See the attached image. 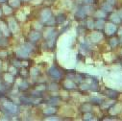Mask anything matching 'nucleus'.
Here are the masks:
<instances>
[{
	"instance_id": "nucleus-30",
	"label": "nucleus",
	"mask_w": 122,
	"mask_h": 121,
	"mask_svg": "<svg viewBox=\"0 0 122 121\" xmlns=\"http://www.w3.org/2000/svg\"><path fill=\"white\" fill-rule=\"evenodd\" d=\"M4 1H6V0H0V3H2V2H4Z\"/></svg>"
},
{
	"instance_id": "nucleus-8",
	"label": "nucleus",
	"mask_w": 122,
	"mask_h": 121,
	"mask_svg": "<svg viewBox=\"0 0 122 121\" xmlns=\"http://www.w3.org/2000/svg\"><path fill=\"white\" fill-rule=\"evenodd\" d=\"M111 18H112V21H114L115 23H119V22L121 21V18L118 16V15H117V14H113V15H112V17H111Z\"/></svg>"
},
{
	"instance_id": "nucleus-24",
	"label": "nucleus",
	"mask_w": 122,
	"mask_h": 121,
	"mask_svg": "<svg viewBox=\"0 0 122 121\" xmlns=\"http://www.w3.org/2000/svg\"><path fill=\"white\" fill-rule=\"evenodd\" d=\"M27 86H28V85H27L26 83H23V84L21 85V87H20V88H21V89H26V88H27Z\"/></svg>"
},
{
	"instance_id": "nucleus-27",
	"label": "nucleus",
	"mask_w": 122,
	"mask_h": 121,
	"mask_svg": "<svg viewBox=\"0 0 122 121\" xmlns=\"http://www.w3.org/2000/svg\"><path fill=\"white\" fill-rule=\"evenodd\" d=\"M85 2H86V4H90V3L93 2V0H85Z\"/></svg>"
},
{
	"instance_id": "nucleus-1",
	"label": "nucleus",
	"mask_w": 122,
	"mask_h": 121,
	"mask_svg": "<svg viewBox=\"0 0 122 121\" xmlns=\"http://www.w3.org/2000/svg\"><path fill=\"white\" fill-rule=\"evenodd\" d=\"M4 109L6 111H8L9 112H12V113H15L16 111H17V107L15 105H14L13 103H11V102L5 103L4 104Z\"/></svg>"
},
{
	"instance_id": "nucleus-22",
	"label": "nucleus",
	"mask_w": 122,
	"mask_h": 121,
	"mask_svg": "<svg viewBox=\"0 0 122 121\" xmlns=\"http://www.w3.org/2000/svg\"><path fill=\"white\" fill-rule=\"evenodd\" d=\"M96 15H97L98 17H101V16H105V13H104V12H101V11H99V12L96 14Z\"/></svg>"
},
{
	"instance_id": "nucleus-20",
	"label": "nucleus",
	"mask_w": 122,
	"mask_h": 121,
	"mask_svg": "<svg viewBox=\"0 0 122 121\" xmlns=\"http://www.w3.org/2000/svg\"><path fill=\"white\" fill-rule=\"evenodd\" d=\"M117 40L116 39H112V40H111V44H112V46H115L116 44H117Z\"/></svg>"
},
{
	"instance_id": "nucleus-9",
	"label": "nucleus",
	"mask_w": 122,
	"mask_h": 121,
	"mask_svg": "<svg viewBox=\"0 0 122 121\" xmlns=\"http://www.w3.org/2000/svg\"><path fill=\"white\" fill-rule=\"evenodd\" d=\"M107 93H108L107 95L110 96L111 98H115L117 96V92L116 91H113V90H108Z\"/></svg>"
},
{
	"instance_id": "nucleus-4",
	"label": "nucleus",
	"mask_w": 122,
	"mask_h": 121,
	"mask_svg": "<svg viewBox=\"0 0 122 121\" xmlns=\"http://www.w3.org/2000/svg\"><path fill=\"white\" fill-rule=\"evenodd\" d=\"M50 18H51V12H50L49 10H44V11H42V13H41V19H42V21L46 22V21L49 20Z\"/></svg>"
},
{
	"instance_id": "nucleus-23",
	"label": "nucleus",
	"mask_w": 122,
	"mask_h": 121,
	"mask_svg": "<svg viewBox=\"0 0 122 121\" xmlns=\"http://www.w3.org/2000/svg\"><path fill=\"white\" fill-rule=\"evenodd\" d=\"M107 1H108L107 3H109V4L112 5V6L114 5V3H115V0H107Z\"/></svg>"
},
{
	"instance_id": "nucleus-2",
	"label": "nucleus",
	"mask_w": 122,
	"mask_h": 121,
	"mask_svg": "<svg viewBox=\"0 0 122 121\" xmlns=\"http://www.w3.org/2000/svg\"><path fill=\"white\" fill-rule=\"evenodd\" d=\"M115 30H116V26L113 25V24H112V23H108L106 25V27H105V31H106V33L108 35L113 34L115 32Z\"/></svg>"
},
{
	"instance_id": "nucleus-28",
	"label": "nucleus",
	"mask_w": 122,
	"mask_h": 121,
	"mask_svg": "<svg viewBox=\"0 0 122 121\" xmlns=\"http://www.w3.org/2000/svg\"><path fill=\"white\" fill-rule=\"evenodd\" d=\"M117 15H118V16H119V17H120V18L122 19V10H121V11H120V12H119V13H118Z\"/></svg>"
},
{
	"instance_id": "nucleus-11",
	"label": "nucleus",
	"mask_w": 122,
	"mask_h": 121,
	"mask_svg": "<svg viewBox=\"0 0 122 121\" xmlns=\"http://www.w3.org/2000/svg\"><path fill=\"white\" fill-rule=\"evenodd\" d=\"M65 86H66V87H68V88H73V87H75V85H74L72 82H70V81H66V82L65 83Z\"/></svg>"
},
{
	"instance_id": "nucleus-17",
	"label": "nucleus",
	"mask_w": 122,
	"mask_h": 121,
	"mask_svg": "<svg viewBox=\"0 0 122 121\" xmlns=\"http://www.w3.org/2000/svg\"><path fill=\"white\" fill-rule=\"evenodd\" d=\"M64 20H65V15H60L57 17V21H58L59 23H62Z\"/></svg>"
},
{
	"instance_id": "nucleus-29",
	"label": "nucleus",
	"mask_w": 122,
	"mask_h": 121,
	"mask_svg": "<svg viewBox=\"0 0 122 121\" xmlns=\"http://www.w3.org/2000/svg\"><path fill=\"white\" fill-rule=\"evenodd\" d=\"M47 119H49V120H57L58 118H56V117L54 118V116H52V117H49V118H47Z\"/></svg>"
},
{
	"instance_id": "nucleus-5",
	"label": "nucleus",
	"mask_w": 122,
	"mask_h": 121,
	"mask_svg": "<svg viewBox=\"0 0 122 121\" xmlns=\"http://www.w3.org/2000/svg\"><path fill=\"white\" fill-rule=\"evenodd\" d=\"M29 38H30V40L36 41V40H38L41 38V34H40L39 32H32L31 34H30Z\"/></svg>"
},
{
	"instance_id": "nucleus-10",
	"label": "nucleus",
	"mask_w": 122,
	"mask_h": 121,
	"mask_svg": "<svg viewBox=\"0 0 122 121\" xmlns=\"http://www.w3.org/2000/svg\"><path fill=\"white\" fill-rule=\"evenodd\" d=\"M19 0H11L10 1V5L14 6V7H18L19 6Z\"/></svg>"
},
{
	"instance_id": "nucleus-3",
	"label": "nucleus",
	"mask_w": 122,
	"mask_h": 121,
	"mask_svg": "<svg viewBox=\"0 0 122 121\" xmlns=\"http://www.w3.org/2000/svg\"><path fill=\"white\" fill-rule=\"evenodd\" d=\"M49 74H50L53 78H56V79H59V78L61 77L60 71H59L56 67H54V66H52V67L49 69Z\"/></svg>"
},
{
	"instance_id": "nucleus-12",
	"label": "nucleus",
	"mask_w": 122,
	"mask_h": 121,
	"mask_svg": "<svg viewBox=\"0 0 122 121\" xmlns=\"http://www.w3.org/2000/svg\"><path fill=\"white\" fill-rule=\"evenodd\" d=\"M56 111V110L54 109V108H49V109H46L45 111H44V113L45 114H52V113H54Z\"/></svg>"
},
{
	"instance_id": "nucleus-31",
	"label": "nucleus",
	"mask_w": 122,
	"mask_h": 121,
	"mask_svg": "<svg viewBox=\"0 0 122 121\" xmlns=\"http://www.w3.org/2000/svg\"><path fill=\"white\" fill-rule=\"evenodd\" d=\"M0 15H1V14H0Z\"/></svg>"
},
{
	"instance_id": "nucleus-25",
	"label": "nucleus",
	"mask_w": 122,
	"mask_h": 121,
	"mask_svg": "<svg viewBox=\"0 0 122 121\" xmlns=\"http://www.w3.org/2000/svg\"><path fill=\"white\" fill-rule=\"evenodd\" d=\"M91 101H97L96 103H100V102H102V100H100L99 98H92V99H91Z\"/></svg>"
},
{
	"instance_id": "nucleus-26",
	"label": "nucleus",
	"mask_w": 122,
	"mask_h": 121,
	"mask_svg": "<svg viewBox=\"0 0 122 121\" xmlns=\"http://www.w3.org/2000/svg\"><path fill=\"white\" fill-rule=\"evenodd\" d=\"M32 71H33V72H32V74H34V75L38 74V69H37V68H33V69H32Z\"/></svg>"
},
{
	"instance_id": "nucleus-15",
	"label": "nucleus",
	"mask_w": 122,
	"mask_h": 121,
	"mask_svg": "<svg viewBox=\"0 0 122 121\" xmlns=\"http://www.w3.org/2000/svg\"><path fill=\"white\" fill-rule=\"evenodd\" d=\"M103 10H105V11H112V5H110L109 3L104 4L103 5Z\"/></svg>"
},
{
	"instance_id": "nucleus-16",
	"label": "nucleus",
	"mask_w": 122,
	"mask_h": 121,
	"mask_svg": "<svg viewBox=\"0 0 122 121\" xmlns=\"http://www.w3.org/2000/svg\"><path fill=\"white\" fill-rule=\"evenodd\" d=\"M3 12H4L5 14H10V13L12 12V9H11V7H9V6H4V7H3Z\"/></svg>"
},
{
	"instance_id": "nucleus-18",
	"label": "nucleus",
	"mask_w": 122,
	"mask_h": 121,
	"mask_svg": "<svg viewBox=\"0 0 122 121\" xmlns=\"http://www.w3.org/2000/svg\"><path fill=\"white\" fill-rule=\"evenodd\" d=\"M5 79H6L8 82H12V81H13V76L10 75V74H5Z\"/></svg>"
},
{
	"instance_id": "nucleus-13",
	"label": "nucleus",
	"mask_w": 122,
	"mask_h": 121,
	"mask_svg": "<svg viewBox=\"0 0 122 121\" xmlns=\"http://www.w3.org/2000/svg\"><path fill=\"white\" fill-rule=\"evenodd\" d=\"M95 27L96 28H98V29H101V28H103V25H104V22H103V20H98L95 24Z\"/></svg>"
},
{
	"instance_id": "nucleus-14",
	"label": "nucleus",
	"mask_w": 122,
	"mask_h": 121,
	"mask_svg": "<svg viewBox=\"0 0 122 121\" xmlns=\"http://www.w3.org/2000/svg\"><path fill=\"white\" fill-rule=\"evenodd\" d=\"M0 28H1V30H2V31L4 30V33H5L6 35H8V29L6 28V26H5V24H4V23L0 22Z\"/></svg>"
},
{
	"instance_id": "nucleus-21",
	"label": "nucleus",
	"mask_w": 122,
	"mask_h": 121,
	"mask_svg": "<svg viewBox=\"0 0 122 121\" xmlns=\"http://www.w3.org/2000/svg\"><path fill=\"white\" fill-rule=\"evenodd\" d=\"M87 25H88V28H93L94 27V23L91 21V20H88L87 21Z\"/></svg>"
},
{
	"instance_id": "nucleus-6",
	"label": "nucleus",
	"mask_w": 122,
	"mask_h": 121,
	"mask_svg": "<svg viewBox=\"0 0 122 121\" xmlns=\"http://www.w3.org/2000/svg\"><path fill=\"white\" fill-rule=\"evenodd\" d=\"M90 39H91V40H92V41L97 42V41H99L102 39V35L100 33H93L92 35H91Z\"/></svg>"
},
{
	"instance_id": "nucleus-7",
	"label": "nucleus",
	"mask_w": 122,
	"mask_h": 121,
	"mask_svg": "<svg viewBox=\"0 0 122 121\" xmlns=\"http://www.w3.org/2000/svg\"><path fill=\"white\" fill-rule=\"evenodd\" d=\"M9 28H10V30L12 32H15L16 31V29H17V26H16V23H15V21L14 20V19H10V22H9Z\"/></svg>"
},
{
	"instance_id": "nucleus-19",
	"label": "nucleus",
	"mask_w": 122,
	"mask_h": 121,
	"mask_svg": "<svg viewBox=\"0 0 122 121\" xmlns=\"http://www.w3.org/2000/svg\"><path fill=\"white\" fill-rule=\"evenodd\" d=\"M92 115H91L90 113H86V114H85V119L86 120H91V119H92Z\"/></svg>"
}]
</instances>
